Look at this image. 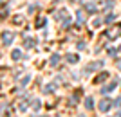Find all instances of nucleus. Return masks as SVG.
<instances>
[{
    "mask_svg": "<svg viewBox=\"0 0 121 117\" xmlns=\"http://www.w3.org/2000/svg\"><path fill=\"white\" fill-rule=\"evenodd\" d=\"M108 106H110V101H108V99H105V103H101V110H107V108H108Z\"/></svg>",
    "mask_w": 121,
    "mask_h": 117,
    "instance_id": "1",
    "label": "nucleus"
},
{
    "mask_svg": "<svg viewBox=\"0 0 121 117\" xmlns=\"http://www.w3.org/2000/svg\"><path fill=\"white\" fill-rule=\"evenodd\" d=\"M11 38H13V36H11V32H4V41H5V43H9Z\"/></svg>",
    "mask_w": 121,
    "mask_h": 117,
    "instance_id": "2",
    "label": "nucleus"
},
{
    "mask_svg": "<svg viewBox=\"0 0 121 117\" xmlns=\"http://www.w3.org/2000/svg\"><path fill=\"white\" fill-rule=\"evenodd\" d=\"M13 56H15V60H18V58H20V51H15V52H13Z\"/></svg>",
    "mask_w": 121,
    "mask_h": 117,
    "instance_id": "3",
    "label": "nucleus"
},
{
    "mask_svg": "<svg viewBox=\"0 0 121 117\" xmlns=\"http://www.w3.org/2000/svg\"><path fill=\"white\" fill-rule=\"evenodd\" d=\"M87 108H92V99H87Z\"/></svg>",
    "mask_w": 121,
    "mask_h": 117,
    "instance_id": "4",
    "label": "nucleus"
}]
</instances>
